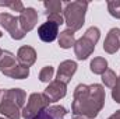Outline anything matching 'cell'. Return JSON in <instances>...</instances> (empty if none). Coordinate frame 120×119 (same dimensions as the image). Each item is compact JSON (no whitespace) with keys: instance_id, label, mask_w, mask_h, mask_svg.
<instances>
[{"instance_id":"7a4b0ae2","label":"cell","mask_w":120,"mask_h":119,"mask_svg":"<svg viewBox=\"0 0 120 119\" xmlns=\"http://www.w3.org/2000/svg\"><path fill=\"white\" fill-rule=\"evenodd\" d=\"M88 8V3L82 0L77 1H68L64 7V24L67 25V30L75 31L81 30L85 23V13Z\"/></svg>"},{"instance_id":"f546056e","label":"cell","mask_w":120,"mask_h":119,"mask_svg":"<svg viewBox=\"0 0 120 119\" xmlns=\"http://www.w3.org/2000/svg\"><path fill=\"white\" fill-rule=\"evenodd\" d=\"M1 35H3V34H1V31H0V38H1Z\"/></svg>"},{"instance_id":"4fadbf2b","label":"cell","mask_w":120,"mask_h":119,"mask_svg":"<svg viewBox=\"0 0 120 119\" xmlns=\"http://www.w3.org/2000/svg\"><path fill=\"white\" fill-rule=\"evenodd\" d=\"M0 98H6L10 99L11 102H14L15 105H18L21 109L25 107V99H27V94L25 91L21 88H10V90H4L1 92Z\"/></svg>"},{"instance_id":"4316f807","label":"cell","mask_w":120,"mask_h":119,"mask_svg":"<svg viewBox=\"0 0 120 119\" xmlns=\"http://www.w3.org/2000/svg\"><path fill=\"white\" fill-rule=\"evenodd\" d=\"M108 119H120V109H119V111H116L113 115H110Z\"/></svg>"},{"instance_id":"8fae6325","label":"cell","mask_w":120,"mask_h":119,"mask_svg":"<svg viewBox=\"0 0 120 119\" xmlns=\"http://www.w3.org/2000/svg\"><path fill=\"white\" fill-rule=\"evenodd\" d=\"M38 36L43 42H53L59 36V27L53 23L46 21L38 28Z\"/></svg>"},{"instance_id":"7c38bea8","label":"cell","mask_w":120,"mask_h":119,"mask_svg":"<svg viewBox=\"0 0 120 119\" xmlns=\"http://www.w3.org/2000/svg\"><path fill=\"white\" fill-rule=\"evenodd\" d=\"M21 108L11 102L10 99L0 98V114L7 119H20L21 118Z\"/></svg>"},{"instance_id":"30bf717a","label":"cell","mask_w":120,"mask_h":119,"mask_svg":"<svg viewBox=\"0 0 120 119\" xmlns=\"http://www.w3.org/2000/svg\"><path fill=\"white\" fill-rule=\"evenodd\" d=\"M36 62V52L32 46H21L17 52V63L22 67H28L30 69L31 66Z\"/></svg>"},{"instance_id":"603a6c76","label":"cell","mask_w":120,"mask_h":119,"mask_svg":"<svg viewBox=\"0 0 120 119\" xmlns=\"http://www.w3.org/2000/svg\"><path fill=\"white\" fill-rule=\"evenodd\" d=\"M46 17H48L49 23H53L57 27H60L61 24H64V17L61 14H46Z\"/></svg>"},{"instance_id":"277c9868","label":"cell","mask_w":120,"mask_h":119,"mask_svg":"<svg viewBox=\"0 0 120 119\" xmlns=\"http://www.w3.org/2000/svg\"><path fill=\"white\" fill-rule=\"evenodd\" d=\"M49 104L50 101L48 99V97L43 92H32L28 98L27 105L21 111V116L24 119H32L38 114H41L42 111H45L49 107Z\"/></svg>"},{"instance_id":"ffe728a7","label":"cell","mask_w":120,"mask_h":119,"mask_svg":"<svg viewBox=\"0 0 120 119\" xmlns=\"http://www.w3.org/2000/svg\"><path fill=\"white\" fill-rule=\"evenodd\" d=\"M102 81H103V84H105L106 87L113 88V87H115V84L117 83V76H116V73H115L113 70L108 69V70L102 74Z\"/></svg>"},{"instance_id":"f1b7e54d","label":"cell","mask_w":120,"mask_h":119,"mask_svg":"<svg viewBox=\"0 0 120 119\" xmlns=\"http://www.w3.org/2000/svg\"><path fill=\"white\" fill-rule=\"evenodd\" d=\"M1 53H3V49H1V48H0V56H1Z\"/></svg>"},{"instance_id":"8992f818","label":"cell","mask_w":120,"mask_h":119,"mask_svg":"<svg viewBox=\"0 0 120 119\" xmlns=\"http://www.w3.org/2000/svg\"><path fill=\"white\" fill-rule=\"evenodd\" d=\"M18 21H20L21 30L24 31L25 34L30 32V31H32L35 28L36 23H38V13H36V10L32 8V7L24 8V11H22V13L20 14V17H18Z\"/></svg>"},{"instance_id":"484cf974","label":"cell","mask_w":120,"mask_h":119,"mask_svg":"<svg viewBox=\"0 0 120 119\" xmlns=\"http://www.w3.org/2000/svg\"><path fill=\"white\" fill-rule=\"evenodd\" d=\"M32 119H53V118H52V116L46 112V109H45V111H42L41 114H38L36 116H34Z\"/></svg>"},{"instance_id":"6da1fadb","label":"cell","mask_w":120,"mask_h":119,"mask_svg":"<svg viewBox=\"0 0 120 119\" xmlns=\"http://www.w3.org/2000/svg\"><path fill=\"white\" fill-rule=\"evenodd\" d=\"M105 88L101 84H78L74 90L71 112L74 116L94 119L102 111L105 105Z\"/></svg>"},{"instance_id":"d6986e66","label":"cell","mask_w":120,"mask_h":119,"mask_svg":"<svg viewBox=\"0 0 120 119\" xmlns=\"http://www.w3.org/2000/svg\"><path fill=\"white\" fill-rule=\"evenodd\" d=\"M46 112L53 119H63L67 115V109L61 105H50L46 108Z\"/></svg>"},{"instance_id":"52a82bcc","label":"cell","mask_w":120,"mask_h":119,"mask_svg":"<svg viewBox=\"0 0 120 119\" xmlns=\"http://www.w3.org/2000/svg\"><path fill=\"white\" fill-rule=\"evenodd\" d=\"M75 71H77V63L74 60H64V62L60 63L56 80L67 86L71 81V77L74 76Z\"/></svg>"},{"instance_id":"ba28073f","label":"cell","mask_w":120,"mask_h":119,"mask_svg":"<svg viewBox=\"0 0 120 119\" xmlns=\"http://www.w3.org/2000/svg\"><path fill=\"white\" fill-rule=\"evenodd\" d=\"M43 94L48 97V99L50 102H56V101H60L61 98L66 97V94H67V86L63 84V83H60V81H57V80L50 81L49 86L45 88Z\"/></svg>"},{"instance_id":"83f0119b","label":"cell","mask_w":120,"mask_h":119,"mask_svg":"<svg viewBox=\"0 0 120 119\" xmlns=\"http://www.w3.org/2000/svg\"><path fill=\"white\" fill-rule=\"evenodd\" d=\"M73 119H85V118H82V116H74Z\"/></svg>"},{"instance_id":"5b68a950","label":"cell","mask_w":120,"mask_h":119,"mask_svg":"<svg viewBox=\"0 0 120 119\" xmlns=\"http://www.w3.org/2000/svg\"><path fill=\"white\" fill-rule=\"evenodd\" d=\"M0 24L4 30L10 34V36L15 41H20L25 36V32L21 30L20 27V21L18 17H14L8 13H3L0 14Z\"/></svg>"},{"instance_id":"7402d4cb","label":"cell","mask_w":120,"mask_h":119,"mask_svg":"<svg viewBox=\"0 0 120 119\" xmlns=\"http://www.w3.org/2000/svg\"><path fill=\"white\" fill-rule=\"evenodd\" d=\"M109 14L115 18H120V0H110L108 1Z\"/></svg>"},{"instance_id":"d4e9b609","label":"cell","mask_w":120,"mask_h":119,"mask_svg":"<svg viewBox=\"0 0 120 119\" xmlns=\"http://www.w3.org/2000/svg\"><path fill=\"white\" fill-rule=\"evenodd\" d=\"M13 11H20V14L24 11V4H22V1H20V0H11V3H10V6H8Z\"/></svg>"},{"instance_id":"5bb4252c","label":"cell","mask_w":120,"mask_h":119,"mask_svg":"<svg viewBox=\"0 0 120 119\" xmlns=\"http://www.w3.org/2000/svg\"><path fill=\"white\" fill-rule=\"evenodd\" d=\"M1 73H3L4 76L10 77V79L24 80V79H27V77L30 76V69H28V67H22V66H20V64L17 63V64H14V66L10 67V69L3 70Z\"/></svg>"},{"instance_id":"1f68e13d","label":"cell","mask_w":120,"mask_h":119,"mask_svg":"<svg viewBox=\"0 0 120 119\" xmlns=\"http://www.w3.org/2000/svg\"><path fill=\"white\" fill-rule=\"evenodd\" d=\"M0 97H1V91H0Z\"/></svg>"},{"instance_id":"44dd1931","label":"cell","mask_w":120,"mask_h":119,"mask_svg":"<svg viewBox=\"0 0 120 119\" xmlns=\"http://www.w3.org/2000/svg\"><path fill=\"white\" fill-rule=\"evenodd\" d=\"M53 74H55V69H53L52 66H45V67L39 71V80H41L42 83H49V81H52Z\"/></svg>"},{"instance_id":"4dcf8cb0","label":"cell","mask_w":120,"mask_h":119,"mask_svg":"<svg viewBox=\"0 0 120 119\" xmlns=\"http://www.w3.org/2000/svg\"><path fill=\"white\" fill-rule=\"evenodd\" d=\"M0 119H7V118H0Z\"/></svg>"},{"instance_id":"3957f363","label":"cell","mask_w":120,"mask_h":119,"mask_svg":"<svg viewBox=\"0 0 120 119\" xmlns=\"http://www.w3.org/2000/svg\"><path fill=\"white\" fill-rule=\"evenodd\" d=\"M101 31L98 27H90L85 31L84 36L75 41L74 44V53L78 60H85L88 59L95 51V45L99 41Z\"/></svg>"},{"instance_id":"9c48e42d","label":"cell","mask_w":120,"mask_h":119,"mask_svg":"<svg viewBox=\"0 0 120 119\" xmlns=\"http://www.w3.org/2000/svg\"><path fill=\"white\" fill-rule=\"evenodd\" d=\"M120 49V28H112L108 32L105 42H103V51L106 53H116Z\"/></svg>"},{"instance_id":"2e32d148","label":"cell","mask_w":120,"mask_h":119,"mask_svg":"<svg viewBox=\"0 0 120 119\" xmlns=\"http://www.w3.org/2000/svg\"><path fill=\"white\" fill-rule=\"evenodd\" d=\"M90 69L94 74H103L108 70V60L105 58H94L91 60Z\"/></svg>"},{"instance_id":"ac0fdd59","label":"cell","mask_w":120,"mask_h":119,"mask_svg":"<svg viewBox=\"0 0 120 119\" xmlns=\"http://www.w3.org/2000/svg\"><path fill=\"white\" fill-rule=\"evenodd\" d=\"M43 6L48 10L46 14H60L63 3L60 0H46V1H43Z\"/></svg>"},{"instance_id":"cb8c5ba5","label":"cell","mask_w":120,"mask_h":119,"mask_svg":"<svg viewBox=\"0 0 120 119\" xmlns=\"http://www.w3.org/2000/svg\"><path fill=\"white\" fill-rule=\"evenodd\" d=\"M112 98H113L117 104H120V76L117 77V83H116L115 87L112 88Z\"/></svg>"},{"instance_id":"e0dca14e","label":"cell","mask_w":120,"mask_h":119,"mask_svg":"<svg viewBox=\"0 0 120 119\" xmlns=\"http://www.w3.org/2000/svg\"><path fill=\"white\" fill-rule=\"evenodd\" d=\"M14 64H17L15 63V56L10 51H3V53L0 56V71H3L6 69H10Z\"/></svg>"},{"instance_id":"9a60e30c","label":"cell","mask_w":120,"mask_h":119,"mask_svg":"<svg viewBox=\"0 0 120 119\" xmlns=\"http://www.w3.org/2000/svg\"><path fill=\"white\" fill-rule=\"evenodd\" d=\"M59 45L61 49H70L71 46H74L75 44V38H74V32L70 30H64L59 34Z\"/></svg>"}]
</instances>
